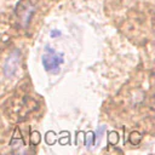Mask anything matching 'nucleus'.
Masks as SVG:
<instances>
[{
	"label": "nucleus",
	"mask_w": 155,
	"mask_h": 155,
	"mask_svg": "<svg viewBox=\"0 0 155 155\" xmlns=\"http://www.w3.org/2000/svg\"><path fill=\"white\" fill-rule=\"evenodd\" d=\"M41 62H43V66L46 72H48L50 74H58L61 70V66L64 62L63 53H61V52L58 53L51 46L46 45L44 55L41 57Z\"/></svg>",
	"instance_id": "f257e3e1"
},
{
	"label": "nucleus",
	"mask_w": 155,
	"mask_h": 155,
	"mask_svg": "<svg viewBox=\"0 0 155 155\" xmlns=\"http://www.w3.org/2000/svg\"><path fill=\"white\" fill-rule=\"evenodd\" d=\"M21 63V51L18 48H15L13 51L7 56V58L4 63V75L7 79H11L17 74Z\"/></svg>",
	"instance_id": "f03ea898"
},
{
	"label": "nucleus",
	"mask_w": 155,
	"mask_h": 155,
	"mask_svg": "<svg viewBox=\"0 0 155 155\" xmlns=\"http://www.w3.org/2000/svg\"><path fill=\"white\" fill-rule=\"evenodd\" d=\"M128 141H130V143L133 144V145H137V144H139V142L142 141V136H141V133L139 132H131V135L128 136Z\"/></svg>",
	"instance_id": "7ed1b4c3"
},
{
	"label": "nucleus",
	"mask_w": 155,
	"mask_h": 155,
	"mask_svg": "<svg viewBox=\"0 0 155 155\" xmlns=\"http://www.w3.org/2000/svg\"><path fill=\"white\" fill-rule=\"evenodd\" d=\"M107 131V127L104 126V125H102V126H100V127L97 128V132L95 133V143L98 145V144L101 143V139H102V137H103L104 132Z\"/></svg>",
	"instance_id": "20e7f679"
},
{
	"label": "nucleus",
	"mask_w": 155,
	"mask_h": 155,
	"mask_svg": "<svg viewBox=\"0 0 155 155\" xmlns=\"http://www.w3.org/2000/svg\"><path fill=\"white\" fill-rule=\"evenodd\" d=\"M93 144H95V133L88 131L87 133H86V137H85V145H86L87 149H90Z\"/></svg>",
	"instance_id": "39448f33"
},
{
	"label": "nucleus",
	"mask_w": 155,
	"mask_h": 155,
	"mask_svg": "<svg viewBox=\"0 0 155 155\" xmlns=\"http://www.w3.org/2000/svg\"><path fill=\"white\" fill-rule=\"evenodd\" d=\"M108 142H109L111 145L118 144V142H119V135H118V132H115V131L109 132V135H108Z\"/></svg>",
	"instance_id": "423d86ee"
},
{
	"label": "nucleus",
	"mask_w": 155,
	"mask_h": 155,
	"mask_svg": "<svg viewBox=\"0 0 155 155\" xmlns=\"http://www.w3.org/2000/svg\"><path fill=\"white\" fill-rule=\"evenodd\" d=\"M40 139H41V137H40L39 132L38 131L32 132V135H30V143H32L33 145H38V144L40 143Z\"/></svg>",
	"instance_id": "0eeeda50"
},
{
	"label": "nucleus",
	"mask_w": 155,
	"mask_h": 155,
	"mask_svg": "<svg viewBox=\"0 0 155 155\" xmlns=\"http://www.w3.org/2000/svg\"><path fill=\"white\" fill-rule=\"evenodd\" d=\"M56 141V136L53 132H47V135H46V142H47L48 144H52L55 143Z\"/></svg>",
	"instance_id": "6e6552de"
},
{
	"label": "nucleus",
	"mask_w": 155,
	"mask_h": 155,
	"mask_svg": "<svg viewBox=\"0 0 155 155\" xmlns=\"http://www.w3.org/2000/svg\"><path fill=\"white\" fill-rule=\"evenodd\" d=\"M61 35V32L58 30H52L51 32V36H60Z\"/></svg>",
	"instance_id": "1a4fd4ad"
}]
</instances>
